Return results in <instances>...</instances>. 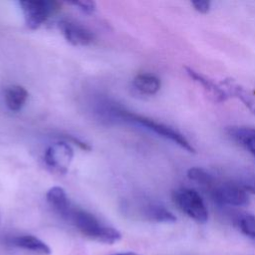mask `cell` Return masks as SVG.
<instances>
[{
  "instance_id": "cell-1",
  "label": "cell",
  "mask_w": 255,
  "mask_h": 255,
  "mask_svg": "<svg viewBox=\"0 0 255 255\" xmlns=\"http://www.w3.org/2000/svg\"><path fill=\"white\" fill-rule=\"evenodd\" d=\"M67 220L71 221L83 235L90 239L107 244H113L121 239V233L117 229L103 224L86 210L73 206Z\"/></svg>"
},
{
  "instance_id": "cell-2",
  "label": "cell",
  "mask_w": 255,
  "mask_h": 255,
  "mask_svg": "<svg viewBox=\"0 0 255 255\" xmlns=\"http://www.w3.org/2000/svg\"><path fill=\"white\" fill-rule=\"evenodd\" d=\"M118 115L128 121H130L132 123H135L137 125H140L142 127H144L145 128L151 130L152 132L166 138L169 139L171 141H173L174 143H176L177 145H179L180 147H182L183 149L189 151V152H194L195 149L192 146V144L187 140V138L180 133L179 131H177L176 129L172 128L171 127H168L164 124L155 122L151 119L142 117V116H138L135 115L133 113L128 112V111H124V110H120L118 111Z\"/></svg>"
},
{
  "instance_id": "cell-3",
  "label": "cell",
  "mask_w": 255,
  "mask_h": 255,
  "mask_svg": "<svg viewBox=\"0 0 255 255\" xmlns=\"http://www.w3.org/2000/svg\"><path fill=\"white\" fill-rule=\"evenodd\" d=\"M175 205L187 216L198 223H205L208 219V211L199 193L187 187H180L172 192Z\"/></svg>"
},
{
  "instance_id": "cell-4",
  "label": "cell",
  "mask_w": 255,
  "mask_h": 255,
  "mask_svg": "<svg viewBox=\"0 0 255 255\" xmlns=\"http://www.w3.org/2000/svg\"><path fill=\"white\" fill-rule=\"evenodd\" d=\"M74 150L67 141H57L49 145L44 154L46 165L53 171L65 174L73 160Z\"/></svg>"
},
{
  "instance_id": "cell-5",
  "label": "cell",
  "mask_w": 255,
  "mask_h": 255,
  "mask_svg": "<svg viewBox=\"0 0 255 255\" xmlns=\"http://www.w3.org/2000/svg\"><path fill=\"white\" fill-rule=\"evenodd\" d=\"M19 4L26 25L32 30L38 29L44 24L55 9H57V4L50 1H21Z\"/></svg>"
},
{
  "instance_id": "cell-6",
  "label": "cell",
  "mask_w": 255,
  "mask_h": 255,
  "mask_svg": "<svg viewBox=\"0 0 255 255\" xmlns=\"http://www.w3.org/2000/svg\"><path fill=\"white\" fill-rule=\"evenodd\" d=\"M211 194L217 203L223 205L244 206L249 203L247 192L238 183L222 182L214 185Z\"/></svg>"
},
{
  "instance_id": "cell-7",
  "label": "cell",
  "mask_w": 255,
  "mask_h": 255,
  "mask_svg": "<svg viewBox=\"0 0 255 255\" xmlns=\"http://www.w3.org/2000/svg\"><path fill=\"white\" fill-rule=\"evenodd\" d=\"M59 28L66 40L74 46H88L95 40L94 33L78 22L62 20L59 23Z\"/></svg>"
},
{
  "instance_id": "cell-8",
  "label": "cell",
  "mask_w": 255,
  "mask_h": 255,
  "mask_svg": "<svg viewBox=\"0 0 255 255\" xmlns=\"http://www.w3.org/2000/svg\"><path fill=\"white\" fill-rule=\"evenodd\" d=\"M185 71L187 75L199 86L202 87L205 94L208 96V98L214 102V103H222L225 102L228 98L227 93L224 91V89L217 84H215L212 80L207 78L206 76L200 74L199 72L193 70L192 68L185 67Z\"/></svg>"
},
{
  "instance_id": "cell-9",
  "label": "cell",
  "mask_w": 255,
  "mask_h": 255,
  "mask_svg": "<svg viewBox=\"0 0 255 255\" xmlns=\"http://www.w3.org/2000/svg\"><path fill=\"white\" fill-rule=\"evenodd\" d=\"M225 87L224 91L228 96H232L240 100L243 105L255 115V91L242 86L233 79H226L222 82Z\"/></svg>"
},
{
  "instance_id": "cell-10",
  "label": "cell",
  "mask_w": 255,
  "mask_h": 255,
  "mask_svg": "<svg viewBox=\"0 0 255 255\" xmlns=\"http://www.w3.org/2000/svg\"><path fill=\"white\" fill-rule=\"evenodd\" d=\"M46 198L51 207L62 217L67 219L73 205L71 204L65 189L60 186H53L48 190Z\"/></svg>"
},
{
  "instance_id": "cell-11",
  "label": "cell",
  "mask_w": 255,
  "mask_h": 255,
  "mask_svg": "<svg viewBox=\"0 0 255 255\" xmlns=\"http://www.w3.org/2000/svg\"><path fill=\"white\" fill-rule=\"evenodd\" d=\"M228 134L246 150L255 156V128L249 127H231Z\"/></svg>"
},
{
  "instance_id": "cell-12",
  "label": "cell",
  "mask_w": 255,
  "mask_h": 255,
  "mask_svg": "<svg viewBox=\"0 0 255 255\" xmlns=\"http://www.w3.org/2000/svg\"><path fill=\"white\" fill-rule=\"evenodd\" d=\"M12 244L36 255H49L51 253L49 246L33 235H22L15 237L12 240Z\"/></svg>"
},
{
  "instance_id": "cell-13",
  "label": "cell",
  "mask_w": 255,
  "mask_h": 255,
  "mask_svg": "<svg viewBox=\"0 0 255 255\" xmlns=\"http://www.w3.org/2000/svg\"><path fill=\"white\" fill-rule=\"evenodd\" d=\"M133 87L143 95H155L161 86L157 76L150 73H141L134 77Z\"/></svg>"
},
{
  "instance_id": "cell-14",
  "label": "cell",
  "mask_w": 255,
  "mask_h": 255,
  "mask_svg": "<svg viewBox=\"0 0 255 255\" xmlns=\"http://www.w3.org/2000/svg\"><path fill=\"white\" fill-rule=\"evenodd\" d=\"M4 99L10 111L18 112L24 107L28 99V92L22 86L13 85L5 90Z\"/></svg>"
},
{
  "instance_id": "cell-15",
  "label": "cell",
  "mask_w": 255,
  "mask_h": 255,
  "mask_svg": "<svg viewBox=\"0 0 255 255\" xmlns=\"http://www.w3.org/2000/svg\"><path fill=\"white\" fill-rule=\"evenodd\" d=\"M143 213L147 219L155 222H174L176 220V217L168 209L159 204L146 205Z\"/></svg>"
},
{
  "instance_id": "cell-16",
  "label": "cell",
  "mask_w": 255,
  "mask_h": 255,
  "mask_svg": "<svg viewBox=\"0 0 255 255\" xmlns=\"http://www.w3.org/2000/svg\"><path fill=\"white\" fill-rule=\"evenodd\" d=\"M187 176L189 179L207 187H210L214 182L213 176L201 167H190L187 170Z\"/></svg>"
},
{
  "instance_id": "cell-17",
  "label": "cell",
  "mask_w": 255,
  "mask_h": 255,
  "mask_svg": "<svg viewBox=\"0 0 255 255\" xmlns=\"http://www.w3.org/2000/svg\"><path fill=\"white\" fill-rule=\"evenodd\" d=\"M237 223L243 234L255 239V215L245 213L238 218Z\"/></svg>"
},
{
  "instance_id": "cell-18",
  "label": "cell",
  "mask_w": 255,
  "mask_h": 255,
  "mask_svg": "<svg viewBox=\"0 0 255 255\" xmlns=\"http://www.w3.org/2000/svg\"><path fill=\"white\" fill-rule=\"evenodd\" d=\"M70 4L77 6L80 10L87 14H92L96 10V3L91 0H81V1H71Z\"/></svg>"
},
{
  "instance_id": "cell-19",
  "label": "cell",
  "mask_w": 255,
  "mask_h": 255,
  "mask_svg": "<svg viewBox=\"0 0 255 255\" xmlns=\"http://www.w3.org/2000/svg\"><path fill=\"white\" fill-rule=\"evenodd\" d=\"M246 192L255 194V174L245 175L238 183Z\"/></svg>"
},
{
  "instance_id": "cell-20",
  "label": "cell",
  "mask_w": 255,
  "mask_h": 255,
  "mask_svg": "<svg viewBox=\"0 0 255 255\" xmlns=\"http://www.w3.org/2000/svg\"><path fill=\"white\" fill-rule=\"evenodd\" d=\"M191 5L197 12L201 14H206L210 10L211 3L206 0H195V1H191Z\"/></svg>"
},
{
  "instance_id": "cell-21",
  "label": "cell",
  "mask_w": 255,
  "mask_h": 255,
  "mask_svg": "<svg viewBox=\"0 0 255 255\" xmlns=\"http://www.w3.org/2000/svg\"><path fill=\"white\" fill-rule=\"evenodd\" d=\"M65 137H66L67 139H69V140L75 142V144H77L79 147H81V148L84 149V150H90V149H91V146H90L88 143L81 141V140L78 139L77 137H74V136H72V135H66Z\"/></svg>"
},
{
  "instance_id": "cell-22",
  "label": "cell",
  "mask_w": 255,
  "mask_h": 255,
  "mask_svg": "<svg viewBox=\"0 0 255 255\" xmlns=\"http://www.w3.org/2000/svg\"><path fill=\"white\" fill-rule=\"evenodd\" d=\"M117 255H138V254L133 253V252H127V253H121V254H117Z\"/></svg>"
}]
</instances>
